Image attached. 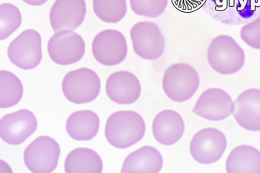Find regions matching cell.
I'll use <instances>...</instances> for the list:
<instances>
[{"mask_svg":"<svg viewBox=\"0 0 260 173\" xmlns=\"http://www.w3.org/2000/svg\"><path fill=\"white\" fill-rule=\"evenodd\" d=\"M242 41L252 49L260 50V15L240 29Z\"/></svg>","mask_w":260,"mask_h":173,"instance_id":"cell-26","label":"cell"},{"mask_svg":"<svg viewBox=\"0 0 260 173\" xmlns=\"http://www.w3.org/2000/svg\"><path fill=\"white\" fill-rule=\"evenodd\" d=\"M93 10L103 22L117 23L126 15V0H93Z\"/></svg>","mask_w":260,"mask_h":173,"instance_id":"cell-23","label":"cell"},{"mask_svg":"<svg viewBox=\"0 0 260 173\" xmlns=\"http://www.w3.org/2000/svg\"><path fill=\"white\" fill-rule=\"evenodd\" d=\"M232 115L244 129L260 131V89H248L241 93L233 102Z\"/></svg>","mask_w":260,"mask_h":173,"instance_id":"cell-13","label":"cell"},{"mask_svg":"<svg viewBox=\"0 0 260 173\" xmlns=\"http://www.w3.org/2000/svg\"><path fill=\"white\" fill-rule=\"evenodd\" d=\"M62 90L67 100L73 103H87L99 96L100 78L93 70L80 68L66 75L62 82Z\"/></svg>","mask_w":260,"mask_h":173,"instance_id":"cell-4","label":"cell"},{"mask_svg":"<svg viewBox=\"0 0 260 173\" xmlns=\"http://www.w3.org/2000/svg\"><path fill=\"white\" fill-rule=\"evenodd\" d=\"M132 11L137 15L155 18L163 14L168 0H129Z\"/></svg>","mask_w":260,"mask_h":173,"instance_id":"cell-25","label":"cell"},{"mask_svg":"<svg viewBox=\"0 0 260 173\" xmlns=\"http://www.w3.org/2000/svg\"><path fill=\"white\" fill-rule=\"evenodd\" d=\"M94 59L99 63L112 66L125 60L127 45L124 36L116 30L107 29L96 35L91 44Z\"/></svg>","mask_w":260,"mask_h":173,"instance_id":"cell-10","label":"cell"},{"mask_svg":"<svg viewBox=\"0 0 260 173\" xmlns=\"http://www.w3.org/2000/svg\"><path fill=\"white\" fill-rule=\"evenodd\" d=\"M11 62L24 70H32L41 62V36L35 30H25L14 40L8 49Z\"/></svg>","mask_w":260,"mask_h":173,"instance_id":"cell-8","label":"cell"},{"mask_svg":"<svg viewBox=\"0 0 260 173\" xmlns=\"http://www.w3.org/2000/svg\"><path fill=\"white\" fill-rule=\"evenodd\" d=\"M0 18H1V33L0 39H6L12 34L22 22V16L20 10L16 6L9 3H4L0 6Z\"/></svg>","mask_w":260,"mask_h":173,"instance_id":"cell-24","label":"cell"},{"mask_svg":"<svg viewBox=\"0 0 260 173\" xmlns=\"http://www.w3.org/2000/svg\"><path fill=\"white\" fill-rule=\"evenodd\" d=\"M233 102L227 92L219 88H210L201 94L192 112L210 121H220L232 114Z\"/></svg>","mask_w":260,"mask_h":173,"instance_id":"cell-12","label":"cell"},{"mask_svg":"<svg viewBox=\"0 0 260 173\" xmlns=\"http://www.w3.org/2000/svg\"><path fill=\"white\" fill-rule=\"evenodd\" d=\"M86 14L85 0H56L49 14L53 31L76 29L83 23Z\"/></svg>","mask_w":260,"mask_h":173,"instance_id":"cell-15","label":"cell"},{"mask_svg":"<svg viewBox=\"0 0 260 173\" xmlns=\"http://www.w3.org/2000/svg\"><path fill=\"white\" fill-rule=\"evenodd\" d=\"M184 129L183 118L174 110L160 112L152 121V134L155 140L162 145H173L179 142L184 134Z\"/></svg>","mask_w":260,"mask_h":173,"instance_id":"cell-17","label":"cell"},{"mask_svg":"<svg viewBox=\"0 0 260 173\" xmlns=\"http://www.w3.org/2000/svg\"><path fill=\"white\" fill-rule=\"evenodd\" d=\"M100 119L95 112L80 110L72 113L67 119L66 129L72 139L76 141H90L97 135Z\"/></svg>","mask_w":260,"mask_h":173,"instance_id":"cell-19","label":"cell"},{"mask_svg":"<svg viewBox=\"0 0 260 173\" xmlns=\"http://www.w3.org/2000/svg\"><path fill=\"white\" fill-rule=\"evenodd\" d=\"M106 92L114 102L121 105L133 103L141 95L140 82L131 72H116L107 78Z\"/></svg>","mask_w":260,"mask_h":173,"instance_id":"cell-14","label":"cell"},{"mask_svg":"<svg viewBox=\"0 0 260 173\" xmlns=\"http://www.w3.org/2000/svg\"><path fill=\"white\" fill-rule=\"evenodd\" d=\"M198 73L193 67L184 62L172 64L164 73L162 88L174 102H184L192 97L200 86Z\"/></svg>","mask_w":260,"mask_h":173,"instance_id":"cell-3","label":"cell"},{"mask_svg":"<svg viewBox=\"0 0 260 173\" xmlns=\"http://www.w3.org/2000/svg\"><path fill=\"white\" fill-rule=\"evenodd\" d=\"M22 1L30 6H40L45 4L48 0H22Z\"/></svg>","mask_w":260,"mask_h":173,"instance_id":"cell-27","label":"cell"},{"mask_svg":"<svg viewBox=\"0 0 260 173\" xmlns=\"http://www.w3.org/2000/svg\"><path fill=\"white\" fill-rule=\"evenodd\" d=\"M64 169L67 173H99L102 172L103 163L98 153L90 149L78 148L67 155Z\"/></svg>","mask_w":260,"mask_h":173,"instance_id":"cell-21","label":"cell"},{"mask_svg":"<svg viewBox=\"0 0 260 173\" xmlns=\"http://www.w3.org/2000/svg\"><path fill=\"white\" fill-rule=\"evenodd\" d=\"M227 148V139L219 129L204 128L191 139V156L197 162L210 164L217 162Z\"/></svg>","mask_w":260,"mask_h":173,"instance_id":"cell-6","label":"cell"},{"mask_svg":"<svg viewBox=\"0 0 260 173\" xmlns=\"http://www.w3.org/2000/svg\"><path fill=\"white\" fill-rule=\"evenodd\" d=\"M38 121L33 112L20 110L5 115L0 121V136L11 145L22 144L36 131Z\"/></svg>","mask_w":260,"mask_h":173,"instance_id":"cell-11","label":"cell"},{"mask_svg":"<svg viewBox=\"0 0 260 173\" xmlns=\"http://www.w3.org/2000/svg\"><path fill=\"white\" fill-rule=\"evenodd\" d=\"M207 59L212 70L223 75L240 71L245 63V52L237 41L229 35H219L210 42Z\"/></svg>","mask_w":260,"mask_h":173,"instance_id":"cell-2","label":"cell"},{"mask_svg":"<svg viewBox=\"0 0 260 173\" xmlns=\"http://www.w3.org/2000/svg\"><path fill=\"white\" fill-rule=\"evenodd\" d=\"M133 50L141 58L155 60L161 57L165 48V39L155 22H137L130 30Z\"/></svg>","mask_w":260,"mask_h":173,"instance_id":"cell-5","label":"cell"},{"mask_svg":"<svg viewBox=\"0 0 260 173\" xmlns=\"http://www.w3.org/2000/svg\"><path fill=\"white\" fill-rule=\"evenodd\" d=\"M225 169L229 173H260V152L252 146H237L228 156Z\"/></svg>","mask_w":260,"mask_h":173,"instance_id":"cell-20","label":"cell"},{"mask_svg":"<svg viewBox=\"0 0 260 173\" xmlns=\"http://www.w3.org/2000/svg\"><path fill=\"white\" fill-rule=\"evenodd\" d=\"M23 87L20 80L11 72H0V107L10 108L20 101Z\"/></svg>","mask_w":260,"mask_h":173,"instance_id":"cell-22","label":"cell"},{"mask_svg":"<svg viewBox=\"0 0 260 173\" xmlns=\"http://www.w3.org/2000/svg\"><path fill=\"white\" fill-rule=\"evenodd\" d=\"M48 53L53 62L68 65L81 60L85 54V43L76 32L61 30L56 32L48 43Z\"/></svg>","mask_w":260,"mask_h":173,"instance_id":"cell-9","label":"cell"},{"mask_svg":"<svg viewBox=\"0 0 260 173\" xmlns=\"http://www.w3.org/2000/svg\"><path fill=\"white\" fill-rule=\"evenodd\" d=\"M163 166V158L156 149L144 146L133 152L125 158L120 172H160Z\"/></svg>","mask_w":260,"mask_h":173,"instance_id":"cell-18","label":"cell"},{"mask_svg":"<svg viewBox=\"0 0 260 173\" xmlns=\"http://www.w3.org/2000/svg\"><path fill=\"white\" fill-rule=\"evenodd\" d=\"M60 146L49 136H40L26 147L24 162L31 172L49 173L57 167Z\"/></svg>","mask_w":260,"mask_h":173,"instance_id":"cell-7","label":"cell"},{"mask_svg":"<svg viewBox=\"0 0 260 173\" xmlns=\"http://www.w3.org/2000/svg\"><path fill=\"white\" fill-rule=\"evenodd\" d=\"M214 17L224 20H240L251 17L260 7V0H198Z\"/></svg>","mask_w":260,"mask_h":173,"instance_id":"cell-16","label":"cell"},{"mask_svg":"<svg viewBox=\"0 0 260 173\" xmlns=\"http://www.w3.org/2000/svg\"><path fill=\"white\" fill-rule=\"evenodd\" d=\"M144 119L137 112L118 111L109 117L105 126V136L112 147L129 148L140 142L145 134Z\"/></svg>","mask_w":260,"mask_h":173,"instance_id":"cell-1","label":"cell"}]
</instances>
